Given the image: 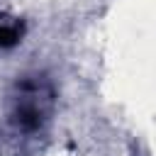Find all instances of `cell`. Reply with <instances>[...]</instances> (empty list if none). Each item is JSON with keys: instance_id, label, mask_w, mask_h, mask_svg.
<instances>
[{"instance_id": "6da1fadb", "label": "cell", "mask_w": 156, "mask_h": 156, "mask_svg": "<svg viewBox=\"0 0 156 156\" xmlns=\"http://www.w3.org/2000/svg\"><path fill=\"white\" fill-rule=\"evenodd\" d=\"M54 107V90L41 76H27L12 93V124L20 132H37L44 127Z\"/></svg>"}, {"instance_id": "7a4b0ae2", "label": "cell", "mask_w": 156, "mask_h": 156, "mask_svg": "<svg viewBox=\"0 0 156 156\" xmlns=\"http://www.w3.org/2000/svg\"><path fill=\"white\" fill-rule=\"evenodd\" d=\"M24 34V24L20 17L10 15L7 10H0V49L15 46Z\"/></svg>"}]
</instances>
